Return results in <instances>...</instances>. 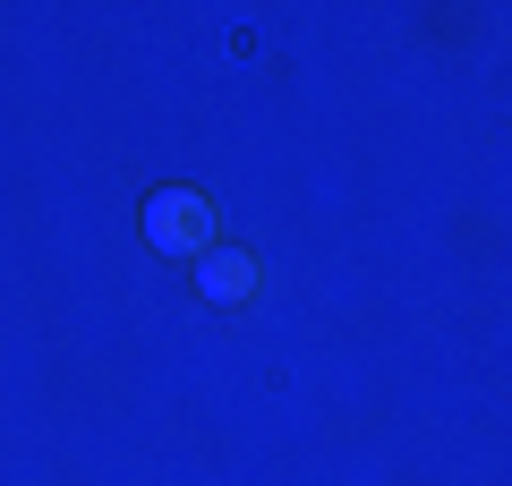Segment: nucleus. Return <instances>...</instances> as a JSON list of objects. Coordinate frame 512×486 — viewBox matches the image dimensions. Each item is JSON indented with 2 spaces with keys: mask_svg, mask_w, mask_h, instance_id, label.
<instances>
[{
  "mask_svg": "<svg viewBox=\"0 0 512 486\" xmlns=\"http://www.w3.org/2000/svg\"><path fill=\"white\" fill-rule=\"evenodd\" d=\"M137 222H146L154 256H188V265H197L205 248H222V222H214V197H205V188H154Z\"/></svg>",
  "mask_w": 512,
  "mask_h": 486,
  "instance_id": "f257e3e1",
  "label": "nucleus"
},
{
  "mask_svg": "<svg viewBox=\"0 0 512 486\" xmlns=\"http://www.w3.org/2000/svg\"><path fill=\"white\" fill-rule=\"evenodd\" d=\"M188 273H197V299H214V307H239L256 290V256H239V248H205Z\"/></svg>",
  "mask_w": 512,
  "mask_h": 486,
  "instance_id": "f03ea898",
  "label": "nucleus"
}]
</instances>
